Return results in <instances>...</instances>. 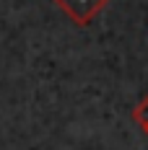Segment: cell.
I'll return each mask as SVG.
<instances>
[{"label": "cell", "instance_id": "6da1fadb", "mask_svg": "<svg viewBox=\"0 0 148 150\" xmlns=\"http://www.w3.org/2000/svg\"><path fill=\"white\" fill-rule=\"evenodd\" d=\"M109 0H55L62 13L73 21L75 26H89L96 16L107 8Z\"/></svg>", "mask_w": 148, "mask_h": 150}, {"label": "cell", "instance_id": "7a4b0ae2", "mask_svg": "<svg viewBox=\"0 0 148 150\" xmlns=\"http://www.w3.org/2000/svg\"><path fill=\"white\" fill-rule=\"evenodd\" d=\"M133 119L138 122L140 127H143V132L148 135V96H146V98H143V101H140V104L133 109Z\"/></svg>", "mask_w": 148, "mask_h": 150}]
</instances>
